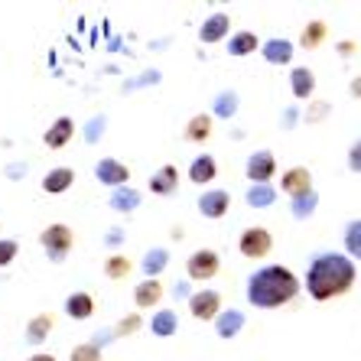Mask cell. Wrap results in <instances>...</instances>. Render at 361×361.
<instances>
[{
  "label": "cell",
  "mask_w": 361,
  "mask_h": 361,
  "mask_svg": "<svg viewBox=\"0 0 361 361\" xmlns=\"http://www.w3.org/2000/svg\"><path fill=\"white\" fill-rule=\"evenodd\" d=\"M257 46H261V42H257V33H251V30H238V33L228 36V56H235V59L251 56Z\"/></svg>",
  "instance_id": "cell-25"
},
{
  "label": "cell",
  "mask_w": 361,
  "mask_h": 361,
  "mask_svg": "<svg viewBox=\"0 0 361 361\" xmlns=\"http://www.w3.org/2000/svg\"><path fill=\"white\" fill-rule=\"evenodd\" d=\"M52 326H56V319H52L49 312L33 316V319H30V326H26V342H30V345H42L46 338L52 336Z\"/></svg>",
  "instance_id": "cell-26"
},
{
  "label": "cell",
  "mask_w": 361,
  "mask_h": 361,
  "mask_svg": "<svg viewBox=\"0 0 361 361\" xmlns=\"http://www.w3.org/2000/svg\"><path fill=\"white\" fill-rule=\"evenodd\" d=\"M270 247H274V235L261 225L244 228L241 238H238V251H241L247 261H261V257H267Z\"/></svg>",
  "instance_id": "cell-4"
},
{
  "label": "cell",
  "mask_w": 361,
  "mask_h": 361,
  "mask_svg": "<svg viewBox=\"0 0 361 361\" xmlns=\"http://www.w3.org/2000/svg\"><path fill=\"white\" fill-rule=\"evenodd\" d=\"M72 137H75V121L72 118H56L49 127H46L42 143H46L49 150H62L66 143H72Z\"/></svg>",
  "instance_id": "cell-12"
},
{
  "label": "cell",
  "mask_w": 361,
  "mask_h": 361,
  "mask_svg": "<svg viewBox=\"0 0 361 361\" xmlns=\"http://www.w3.org/2000/svg\"><path fill=\"white\" fill-rule=\"evenodd\" d=\"M94 179H98L101 185H108L111 192H114V189L127 185V179H130V169H127L121 160H114V157H104V160L94 163Z\"/></svg>",
  "instance_id": "cell-8"
},
{
  "label": "cell",
  "mask_w": 361,
  "mask_h": 361,
  "mask_svg": "<svg viewBox=\"0 0 361 361\" xmlns=\"http://www.w3.org/2000/svg\"><path fill=\"white\" fill-rule=\"evenodd\" d=\"M228 209H231V195L225 189H209L199 195V212L205 219H225Z\"/></svg>",
  "instance_id": "cell-11"
},
{
  "label": "cell",
  "mask_w": 361,
  "mask_h": 361,
  "mask_svg": "<svg viewBox=\"0 0 361 361\" xmlns=\"http://www.w3.org/2000/svg\"><path fill=\"white\" fill-rule=\"evenodd\" d=\"M338 52H342V56H352L355 46H352V42H342V46H338Z\"/></svg>",
  "instance_id": "cell-47"
},
{
  "label": "cell",
  "mask_w": 361,
  "mask_h": 361,
  "mask_svg": "<svg viewBox=\"0 0 361 361\" xmlns=\"http://www.w3.org/2000/svg\"><path fill=\"white\" fill-rule=\"evenodd\" d=\"M189 312H192V319H219L221 316V293L219 290H195L192 300H189Z\"/></svg>",
  "instance_id": "cell-7"
},
{
  "label": "cell",
  "mask_w": 361,
  "mask_h": 361,
  "mask_svg": "<svg viewBox=\"0 0 361 361\" xmlns=\"http://www.w3.org/2000/svg\"><path fill=\"white\" fill-rule=\"evenodd\" d=\"M244 202H247V209H270V205L277 202V189L270 183L267 185H247Z\"/></svg>",
  "instance_id": "cell-28"
},
{
  "label": "cell",
  "mask_w": 361,
  "mask_h": 361,
  "mask_svg": "<svg viewBox=\"0 0 361 361\" xmlns=\"http://www.w3.org/2000/svg\"><path fill=\"white\" fill-rule=\"evenodd\" d=\"M176 189H179V169L173 166V163L160 166L150 176V192L153 195H176Z\"/></svg>",
  "instance_id": "cell-15"
},
{
  "label": "cell",
  "mask_w": 361,
  "mask_h": 361,
  "mask_svg": "<svg viewBox=\"0 0 361 361\" xmlns=\"http://www.w3.org/2000/svg\"><path fill=\"white\" fill-rule=\"evenodd\" d=\"M300 277L283 264H264L261 270H254L247 283H244V296L254 310H280L286 302H293L300 296Z\"/></svg>",
  "instance_id": "cell-2"
},
{
  "label": "cell",
  "mask_w": 361,
  "mask_h": 361,
  "mask_svg": "<svg viewBox=\"0 0 361 361\" xmlns=\"http://www.w3.org/2000/svg\"><path fill=\"white\" fill-rule=\"evenodd\" d=\"M7 176L10 179H23L26 176V163H13V166H7Z\"/></svg>",
  "instance_id": "cell-44"
},
{
  "label": "cell",
  "mask_w": 361,
  "mask_h": 361,
  "mask_svg": "<svg viewBox=\"0 0 361 361\" xmlns=\"http://www.w3.org/2000/svg\"><path fill=\"white\" fill-rule=\"evenodd\" d=\"M277 173V157L270 150H254L247 160H244V176L251 185H267Z\"/></svg>",
  "instance_id": "cell-6"
},
{
  "label": "cell",
  "mask_w": 361,
  "mask_h": 361,
  "mask_svg": "<svg viewBox=\"0 0 361 361\" xmlns=\"http://www.w3.org/2000/svg\"><path fill=\"white\" fill-rule=\"evenodd\" d=\"M228 36H231V17H228V13L215 10V13H209V17L202 20L199 39L205 42V46H215V42H221V39L228 42Z\"/></svg>",
  "instance_id": "cell-9"
},
{
  "label": "cell",
  "mask_w": 361,
  "mask_h": 361,
  "mask_svg": "<svg viewBox=\"0 0 361 361\" xmlns=\"http://www.w3.org/2000/svg\"><path fill=\"white\" fill-rule=\"evenodd\" d=\"M66 312L72 319H92L94 312V300L92 293H85V290H75V293L66 296Z\"/></svg>",
  "instance_id": "cell-24"
},
{
  "label": "cell",
  "mask_w": 361,
  "mask_h": 361,
  "mask_svg": "<svg viewBox=\"0 0 361 361\" xmlns=\"http://www.w3.org/2000/svg\"><path fill=\"white\" fill-rule=\"evenodd\" d=\"M348 169L361 176V137L352 143V147H348Z\"/></svg>",
  "instance_id": "cell-39"
},
{
  "label": "cell",
  "mask_w": 361,
  "mask_h": 361,
  "mask_svg": "<svg viewBox=\"0 0 361 361\" xmlns=\"http://www.w3.org/2000/svg\"><path fill=\"white\" fill-rule=\"evenodd\" d=\"M101 348H94L92 342H82V345H75L72 348V361H101Z\"/></svg>",
  "instance_id": "cell-36"
},
{
  "label": "cell",
  "mask_w": 361,
  "mask_h": 361,
  "mask_svg": "<svg viewBox=\"0 0 361 361\" xmlns=\"http://www.w3.org/2000/svg\"><path fill=\"white\" fill-rule=\"evenodd\" d=\"M238 108H241V94H238L235 88H225V92H219L215 101H212V118L231 121L238 114Z\"/></svg>",
  "instance_id": "cell-20"
},
{
  "label": "cell",
  "mask_w": 361,
  "mask_h": 361,
  "mask_svg": "<svg viewBox=\"0 0 361 361\" xmlns=\"http://www.w3.org/2000/svg\"><path fill=\"white\" fill-rule=\"evenodd\" d=\"M212 127H215V118L212 114H195L185 124V140L189 143H205L212 137Z\"/></svg>",
  "instance_id": "cell-27"
},
{
  "label": "cell",
  "mask_w": 361,
  "mask_h": 361,
  "mask_svg": "<svg viewBox=\"0 0 361 361\" xmlns=\"http://www.w3.org/2000/svg\"><path fill=\"white\" fill-rule=\"evenodd\" d=\"M192 293H195V290H192V280H176V286H173V296H179V300L189 302V300H192Z\"/></svg>",
  "instance_id": "cell-41"
},
{
  "label": "cell",
  "mask_w": 361,
  "mask_h": 361,
  "mask_svg": "<svg viewBox=\"0 0 361 361\" xmlns=\"http://www.w3.org/2000/svg\"><path fill=\"white\" fill-rule=\"evenodd\" d=\"M261 56L270 62V66H290V59H293V42L290 39H267L261 46Z\"/></svg>",
  "instance_id": "cell-23"
},
{
  "label": "cell",
  "mask_w": 361,
  "mask_h": 361,
  "mask_svg": "<svg viewBox=\"0 0 361 361\" xmlns=\"http://www.w3.org/2000/svg\"><path fill=\"white\" fill-rule=\"evenodd\" d=\"M221 270V257L212 247H199V251L189 254V261H185V280H212L219 277Z\"/></svg>",
  "instance_id": "cell-5"
},
{
  "label": "cell",
  "mask_w": 361,
  "mask_h": 361,
  "mask_svg": "<svg viewBox=\"0 0 361 361\" xmlns=\"http://www.w3.org/2000/svg\"><path fill=\"white\" fill-rule=\"evenodd\" d=\"M166 264H169V251H166V247H150V251L140 257L143 280H160V274L166 270Z\"/></svg>",
  "instance_id": "cell-19"
},
{
  "label": "cell",
  "mask_w": 361,
  "mask_h": 361,
  "mask_svg": "<svg viewBox=\"0 0 361 361\" xmlns=\"http://www.w3.org/2000/svg\"><path fill=\"white\" fill-rule=\"evenodd\" d=\"M329 36V26L326 20H310V23L302 26V33H300V42H302V49H319L322 39Z\"/></svg>",
  "instance_id": "cell-30"
},
{
  "label": "cell",
  "mask_w": 361,
  "mask_h": 361,
  "mask_svg": "<svg viewBox=\"0 0 361 361\" xmlns=\"http://www.w3.org/2000/svg\"><path fill=\"white\" fill-rule=\"evenodd\" d=\"M358 277V267L345 251H322L306 267V293L316 302H329L348 293Z\"/></svg>",
  "instance_id": "cell-1"
},
{
  "label": "cell",
  "mask_w": 361,
  "mask_h": 361,
  "mask_svg": "<svg viewBox=\"0 0 361 361\" xmlns=\"http://www.w3.org/2000/svg\"><path fill=\"white\" fill-rule=\"evenodd\" d=\"M72 183H75V169L72 166H56L42 176V189L49 195H62L66 189H72Z\"/></svg>",
  "instance_id": "cell-18"
},
{
  "label": "cell",
  "mask_w": 361,
  "mask_h": 361,
  "mask_svg": "<svg viewBox=\"0 0 361 361\" xmlns=\"http://www.w3.org/2000/svg\"><path fill=\"white\" fill-rule=\"evenodd\" d=\"M104 130H108V118H104V114H94V118H88V121H85V127H82L85 143H98L101 137H104Z\"/></svg>",
  "instance_id": "cell-33"
},
{
  "label": "cell",
  "mask_w": 361,
  "mask_h": 361,
  "mask_svg": "<svg viewBox=\"0 0 361 361\" xmlns=\"http://www.w3.org/2000/svg\"><path fill=\"white\" fill-rule=\"evenodd\" d=\"M348 88H352L355 98H361V78H352V85H348Z\"/></svg>",
  "instance_id": "cell-46"
},
{
  "label": "cell",
  "mask_w": 361,
  "mask_h": 361,
  "mask_svg": "<svg viewBox=\"0 0 361 361\" xmlns=\"http://www.w3.org/2000/svg\"><path fill=\"white\" fill-rule=\"evenodd\" d=\"M17 251H20V244L13 241V238H0V267H7V264H13Z\"/></svg>",
  "instance_id": "cell-37"
},
{
  "label": "cell",
  "mask_w": 361,
  "mask_h": 361,
  "mask_svg": "<svg viewBox=\"0 0 361 361\" xmlns=\"http://www.w3.org/2000/svg\"><path fill=\"white\" fill-rule=\"evenodd\" d=\"M329 111V104L326 101H319V104H312L310 111H306V121H310V124H316V121H322V114H326Z\"/></svg>",
  "instance_id": "cell-43"
},
{
  "label": "cell",
  "mask_w": 361,
  "mask_h": 361,
  "mask_svg": "<svg viewBox=\"0 0 361 361\" xmlns=\"http://www.w3.org/2000/svg\"><path fill=\"white\" fill-rule=\"evenodd\" d=\"M127 241V235H124V228H111L108 235H104V244L108 247H121V244Z\"/></svg>",
  "instance_id": "cell-42"
},
{
  "label": "cell",
  "mask_w": 361,
  "mask_h": 361,
  "mask_svg": "<svg viewBox=\"0 0 361 361\" xmlns=\"http://www.w3.org/2000/svg\"><path fill=\"white\" fill-rule=\"evenodd\" d=\"M104 274H108L111 280H124L127 274H130V261H127L124 254H111L108 261H104Z\"/></svg>",
  "instance_id": "cell-34"
},
{
  "label": "cell",
  "mask_w": 361,
  "mask_h": 361,
  "mask_svg": "<svg viewBox=\"0 0 361 361\" xmlns=\"http://www.w3.org/2000/svg\"><path fill=\"white\" fill-rule=\"evenodd\" d=\"M244 322H247V316H244L241 310H235V306H228V310H221L219 319H215V336L219 338H235L244 329Z\"/></svg>",
  "instance_id": "cell-16"
},
{
  "label": "cell",
  "mask_w": 361,
  "mask_h": 361,
  "mask_svg": "<svg viewBox=\"0 0 361 361\" xmlns=\"http://www.w3.org/2000/svg\"><path fill=\"white\" fill-rule=\"evenodd\" d=\"M39 244L42 251H46V257H49L52 264H62L72 254V244H75V235H72V228L62 225V221H56V225H49L46 231L39 235Z\"/></svg>",
  "instance_id": "cell-3"
},
{
  "label": "cell",
  "mask_w": 361,
  "mask_h": 361,
  "mask_svg": "<svg viewBox=\"0 0 361 361\" xmlns=\"http://www.w3.org/2000/svg\"><path fill=\"white\" fill-rule=\"evenodd\" d=\"M280 189H283L290 199H300V195H310L316 192L312 189V173L306 166H293V169H286L283 176H280Z\"/></svg>",
  "instance_id": "cell-10"
},
{
  "label": "cell",
  "mask_w": 361,
  "mask_h": 361,
  "mask_svg": "<svg viewBox=\"0 0 361 361\" xmlns=\"http://www.w3.org/2000/svg\"><path fill=\"white\" fill-rule=\"evenodd\" d=\"M215 176H219V163H215V157H212V153H199V157L189 163V183L209 185Z\"/></svg>",
  "instance_id": "cell-14"
},
{
  "label": "cell",
  "mask_w": 361,
  "mask_h": 361,
  "mask_svg": "<svg viewBox=\"0 0 361 361\" xmlns=\"http://www.w3.org/2000/svg\"><path fill=\"white\" fill-rule=\"evenodd\" d=\"M26 361H59L56 355H49V352H36V355H30Z\"/></svg>",
  "instance_id": "cell-45"
},
{
  "label": "cell",
  "mask_w": 361,
  "mask_h": 361,
  "mask_svg": "<svg viewBox=\"0 0 361 361\" xmlns=\"http://www.w3.org/2000/svg\"><path fill=\"white\" fill-rule=\"evenodd\" d=\"M140 326H143V319H140V312H130V316H124V319L118 322V338H124V336H134V332H140Z\"/></svg>",
  "instance_id": "cell-35"
},
{
  "label": "cell",
  "mask_w": 361,
  "mask_h": 361,
  "mask_svg": "<svg viewBox=\"0 0 361 361\" xmlns=\"http://www.w3.org/2000/svg\"><path fill=\"white\" fill-rule=\"evenodd\" d=\"M163 300V283L160 280H140L134 286V306L137 310H150Z\"/></svg>",
  "instance_id": "cell-22"
},
{
  "label": "cell",
  "mask_w": 361,
  "mask_h": 361,
  "mask_svg": "<svg viewBox=\"0 0 361 361\" xmlns=\"http://www.w3.org/2000/svg\"><path fill=\"white\" fill-rule=\"evenodd\" d=\"M150 332L157 338H169L179 332V312L176 310H157L150 316Z\"/></svg>",
  "instance_id": "cell-21"
},
{
  "label": "cell",
  "mask_w": 361,
  "mask_h": 361,
  "mask_svg": "<svg viewBox=\"0 0 361 361\" xmlns=\"http://www.w3.org/2000/svg\"><path fill=\"white\" fill-rule=\"evenodd\" d=\"M140 202H143V195L137 192L134 185H121V189H114V192L108 195V205L114 212H121V215H130V212H137V209H140Z\"/></svg>",
  "instance_id": "cell-17"
},
{
  "label": "cell",
  "mask_w": 361,
  "mask_h": 361,
  "mask_svg": "<svg viewBox=\"0 0 361 361\" xmlns=\"http://www.w3.org/2000/svg\"><path fill=\"white\" fill-rule=\"evenodd\" d=\"M290 92H293L296 101H310L316 94V75H312V68L306 66H296L290 72Z\"/></svg>",
  "instance_id": "cell-13"
},
{
  "label": "cell",
  "mask_w": 361,
  "mask_h": 361,
  "mask_svg": "<svg viewBox=\"0 0 361 361\" xmlns=\"http://www.w3.org/2000/svg\"><path fill=\"white\" fill-rule=\"evenodd\" d=\"M160 82H163L160 68H143L137 75L124 78V94H134V92H140V88H150V85H160Z\"/></svg>",
  "instance_id": "cell-31"
},
{
  "label": "cell",
  "mask_w": 361,
  "mask_h": 361,
  "mask_svg": "<svg viewBox=\"0 0 361 361\" xmlns=\"http://www.w3.org/2000/svg\"><path fill=\"white\" fill-rule=\"evenodd\" d=\"M296 124H300V108H296V104H290V108L283 111V121H280V127H283V130H293Z\"/></svg>",
  "instance_id": "cell-40"
},
{
  "label": "cell",
  "mask_w": 361,
  "mask_h": 361,
  "mask_svg": "<svg viewBox=\"0 0 361 361\" xmlns=\"http://www.w3.org/2000/svg\"><path fill=\"white\" fill-rule=\"evenodd\" d=\"M114 338H118V332H114V329H98V332H94V336L88 338V342H92L94 348H101V352H104V348H108V345L114 342Z\"/></svg>",
  "instance_id": "cell-38"
},
{
  "label": "cell",
  "mask_w": 361,
  "mask_h": 361,
  "mask_svg": "<svg viewBox=\"0 0 361 361\" xmlns=\"http://www.w3.org/2000/svg\"><path fill=\"white\" fill-rule=\"evenodd\" d=\"M342 247H345V254H348L355 264L361 261V219H352L348 225H345V231H342Z\"/></svg>",
  "instance_id": "cell-29"
},
{
  "label": "cell",
  "mask_w": 361,
  "mask_h": 361,
  "mask_svg": "<svg viewBox=\"0 0 361 361\" xmlns=\"http://www.w3.org/2000/svg\"><path fill=\"white\" fill-rule=\"evenodd\" d=\"M316 209H319V192H310V195H300V199H290V215H293L296 221H306L316 215Z\"/></svg>",
  "instance_id": "cell-32"
}]
</instances>
